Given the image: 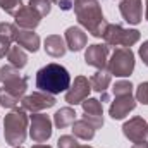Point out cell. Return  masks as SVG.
<instances>
[{
  "mask_svg": "<svg viewBox=\"0 0 148 148\" xmlns=\"http://www.w3.org/2000/svg\"><path fill=\"white\" fill-rule=\"evenodd\" d=\"M31 148H52L50 145H43V143H36V145H33Z\"/></svg>",
  "mask_w": 148,
  "mask_h": 148,
  "instance_id": "d6a6232c",
  "label": "cell"
},
{
  "mask_svg": "<svg viewBox=\"0 0 148 148\" xmlns=\"http://www.w3.org/2000/svg\"><path fill=\"white\" fill-rule=\"evenodd\" d=\"M119 10L122 19L129 24H140L143 19L141 0H119Z\"/></svg>",
  "mask_w": 148,
  "mask_h": 148,
  "instance_id": "5bb4252c",
  "label": "cell"
},
{
  "mask_svg": "<svg viewBox=\"0 0 148 148\" xmlns=\"http://www.w3.org/2000/svg\"><path fill=\"white\" fill-rule=\"evenodd\" d=\"M24 3L21 0H0V9L10 16H16V12L23 7Z\"/></svg>",
  "mask_w": 148,
  "mask_h": 148,
  "instance_id": "83f0119b",
  "label": "cell"
},
{
  "mask_svg": "<svg viewBox=\"0 0 148 148\" xmlns=\"http://www.w3.org/2000/svg\"><path fill=\"white\" fill-rule=\"evenodd\" d=\"M0 81L3 84V88L14 95L16 98L23 100L26 90H28V77L26 76H21L19 74V69L7 64V66H2L0 67Z\"/></svg>",
  "mask_w": 148,
  "mask_h": 148,
  "instance_id": "8992f818",
  "label": "cell"
},
{
  "mask_svg": "<svg viewBox=\"0 0 148 148\" xmlns=\"http://www.w3.org/2000/svg\"><path fill=\"white\" fill-rule=\"evenodd\" d=\"M112 81V74L105 69V71H97L90 77V84H91V90H95L97 93H105L107 88L110 86Z\"/></svg>",
  "mask_w": 148,
  "mask_h": 148,
  "instance_id": "44dd1931",
  "label": "cell"
},
{
  "mask_svg": "<svg viewBox=\"0 0 148 148\" xmlns=\"http://www.w3.org/2000/svg\"><path fill=\"white\" fill-rule=\"evenodd\" d=\"M81 107H83V119L84 121H88L95 129H100L103 126V109H102L100 100L88 97L84 102H81Z\"/></svg>",
  "mask_w": 148,
  "mask_h": 148,
  "instance_id": "7c38bea8",
  "label": "cell"
},
{
  "mask_svg": "<svg viewBox=\"0 0 148 148\" xmlns=\"http://www.w3.org/2000/svg\"><path fill=\"white\" fill-rule=\"evenodd\" d=\"M77 0H57V5L62 9V10H71L74 9V3H76Z\"/></svg>",
  "mask_w": 148,
  "mask_h": 148,
  "instance_id": "4dcf8cb0",
  "label": "cell"
},
{
  "mask_svg": "<svg viewBox=\"0 0 148 148\" xmlns=\"http://www.w3.org/2000/svg\"><path fill=\"white\" fill-rule=\"evenodd\" d=\"M7 60L10 66H14L17 69H23L28 66V55H26L24 48H21V47H10V50L7 53Z\"/></svg>",
  "mask_w": 148,
  "mask_h": 148,
  "instance_id": "7402d4cb",
  "label": "cell"
},
{
  "mask_svg": "<svg viewBox=\"0 0 148 148\" xmlns=\"http://www.w3.org/2000/svg\"><path fill=\"white\" fill-rule=\"evenodd\" d=\"M136 109V98L133 95H122V97H114V102L109 107V115L114 121L124 119L129 112Z\"/></svg>",
  "mask_w": 148,
  "mask_h": 148,
  "instance_id": "4fadbf2b",
  "label": "cell"
},
{
  "mask_svg": "<svg viewBox=\"0 0 148 148\" xmlns=\"http://www.w3.org/2000/svg\"><path fill=\"white\" fill-rule=\"evenodd\" d=\"M19 102H21V100L16 98L14 95H10L3 86L0 88V105H2V107H5V109H16Z\"/></svg>",
  "mask_w": 148,
  "mask_h": 148,
  "instance_id": "cb8c5ba5",
  "label": "cell"
},
{
  "mask_svg": "<svg viewBox=\"0 0 148 148\" xmlns=\"http://www.w3.org/2000/svg\"><path fill=\"white\" fill-rule=\"evenodd\" d=\"M57 145H59V148H93V147H88V145H79L76 136H71V134L60 136Z\"/></svg>",
  "mask_w": 148,
  "mask_h": 148,
  "instance_id": "4316f807",
  "label": "cell"
},
{
  "mask_svg": "<svg viewBox=\"0 0 148 148\" xmlns=\"http://www.w3.org/2000/svg\"><path fill=\"white\" fill-rule=\"evenodd\" d=\"M73 129V136L76 138H79V140H84V141H90V140H93L95 138V127L88 122V121H84V119H79V121H74L73 126H71Z\"/></svg>",
  "mask_w": 148,
  "mask_h": 148,
  "instance_id": "d6986e66",
  "label": "cell"
},
{
  "mask_svg": "<svg viewBox=\"0 0 148 148\" xmlns=\"http://www.w3.org/2000/svg\"><path fill=\"white\" fill-rule=\"evenodd\" d=\"M29 117L24 109H12L3 119V138L10 147H19L28 136Z\"/></svg>",
  "mask_w": 148,
  "mask_h": 148,
  "instance_id": "3957f363",
  "label": "cell"
},
{
  "mask_svg": "<svg viewBox=\"0 0 148 148\" xmlns=\"http://www.w3.org/2000/svg\"><path fill=\"white\" fill-rule=\"evenodd\" d=\"M53 3H57V0H53Z\"/></svg>",
  "mask_w": 148,
  "mask_h": 148,
  "instance_id": "d590c367",
  "label": "cell"
},
{
  "mask_svg": "<svg viewBox=\"0 0 148 148\" xmlns=\"http://www.w3.org/2000/svg\"><path fill=\"white\" fill-rule=\"evenodd\" d=\"M43 48L53 59H60L67 52V45H66L64 38L60 36V35H50V36H47L45 38V47Z\"/></svg>",
  "mask_w": 148,
  "mask_h": 148,
  "instance_id": "ac0fdd59",
  "label": "cell"
},
{
  "mask_svg": "<svg viewBox=\"0 0 148 148\" xmlns=\"http://www.w3.org/2000/svg\"><path fill=\"white\" fill-rule=\"evenodd\" d=\"M16 29H17L16 24L5 23V21L0 23V38L5 40V41H9V43H12L14 41V35H16Z\"/></svg>",
  "mask_w": 148,
  "mask_h": 148,
  "instance_id": "484cf974",
  "label": "cell"
},
{
  "mask_svg": "<svg viewBox=\"0 0 148 148\" xmlns=\"http://www.w3.org/2000/svg\"><path fill=\"white\" fill-rule=\"evenodd\" d=\"M14 41L17 43V47H21V48L35 53L40 48V41L41 40H40V36L33 29H21V28H17L16 35H14Z\"/></svg>",
  "mask_w": 148,
  "mask_h": 148,
  "instance_id": "2e32d148",
  "label": "cell"
},
{
  "mask_svg": "<svg viewBox=\"0 0 148 148\" xmlns=\"http://www.w3.org/2000/svg\"><path fill=\"white\" fill-rule=\"evenodd\" d=\"M107 71L115 77H127L134 71V53L127 47H119L112 52Z\"/></svg>",
  "mask_w": 148,
  "mask_h": 148,
  "instance_id": "277c9868",
  "label": "cell"
},
{
  "mask_svg": "<svg viewBox=\"0 0 148 148\" xmlns=\"http://www.w3.org/2000/svg\"><path fill=\"white\" fill-rule=\"evenodd\" d=\"M136 102H140L143 105H148V81L138 84V88H136Z\"/></svg>",
  "mask_w": 148,
  "mask_h": 148,
  "instance_id": "f1b7e54d",
  "label": "cell"
},
{
  "mask_svg": "<svg viewBox=\"0 0 148 148\" xmlns=\"http://www.w3.org/2000/svg\"><path fill=\"white\" fill-rule=\"evenodd\" d=\"M88 43L86 33L79 26H71L66 29V45L71 52H81Z\"/></svg>",
  "mask_w": 148,
  "mask_h": 148,
  "instance_id": "e0dca14e",
  "label": "cell"
},
{
  "mask_svg": "<svg viewBox=\"0 0 148 148\" xmlns=\"http://www.w3.org/2000/svg\"><path fill=\"white\" fill-rule=\"evenodd\" d=\"M71 86V74L60 64H47L36 73V88L40 91L59 95L62 91H67Z\"/></svg>",
  "mask_w": 148,
  "mask_h": 148,
  "instance_id": "7a4b0ae2",
  "label": "cell"
},
{
  "mask_svg": "<svg viewBox=\"0 0 148 148\" xmlns=\"http://www.w3.org/2000/svg\"><path fill=\"white\" fill-rule=\"evenodd\" d=\"M74 14L77 23L95 38H103V33L109 26L103 17L102 5L98 0H77L74 3Z\"/></svg>",
  "mask_w": 148,
  "mask_h": 148,
  "instance_id": "6da1fadb",
  "label": "cell"
},
{
  "mask_svg": "<svg viewBox=\"0 0 148 148\" xmlns=\"http://www.w3.org/2000/svg\"><path fill=\"white\" fill-rule=\"evenodd\" d=\"M14 19H16V26L21 28V29H35L41 23V16L29 5H23L16 12Z\"/></svg>",
  "mask_w": 148,
  "mask_h": 148,
  "instance_id": "9a60e30c",
  "label": "cell"
},
{
  "mask_svg": "<svg viewBox=\"0 0 148 148\" xmlns=\"http://www.w3.org/2000/svg\"><path fill=\"white\" fill-rule=\"evenodd\" d=\"M90 91H91L90 79L84 77V76H76L74 83L69 86V90L66 91V102L69 105H77V103L84 102L90 97Z\"/></svg>",
  "mask_w": 148,
  "mask_h": 148,
  "instance_id": "30bf717a",
  "label": "cell"
},
{
  "mask_svg": "<svg viewBox=\"0 0 148 148\" xmlns=\"http://www.w3.org/2000/svg\"><path fill=\"white\" fill-rule=\"evenodd\" d=\"M133 84L131 81H117L112 86V93L114 97H122V95H133Z\"/></svg>",
  "mask_w": 148,
  "mask_h": 148,
  "instance_id": "d4e9b609",
  "label": "cell"
},
{
  "mask_svg": "<svg viewBox=\"0 0 148 148\" xmlns=\"http://www.w3.org/2000/svg\"><path fill=\"white\" fill-rule=\"evenodd\" d=\"M55 97L50 95V93H45V91H35L31 95H26L23 97L21 100V109H24L26 112H40L43 109H50L55 105Z\"/></svg>",
  "mask_w": 148,
  "mask_h": 148,
  "instance_id": "ba28073f",
  "label": "cell"
},
{
  "mask_svg": "<svg viewBox=\"0 0 148 148\" xmlns=\"http://www.w3.org/2000/svg\"><path fill=\"white\" fill-rule=\"evenodd\" d=\"M140 38H141V33L138 29H129V28H124L121 24H110V23L103 33L105 45H109V47H127V48H131L134 43L140 41Z\"/></svg>",
  "mask_w": 148,
  "mask_h": 148,
  "instance_id": "5b68a950",
  "label": "cell"
},
{
  "mask_svg": "<svg viewBox=\"0 0 148 148\" xmlns=\"http://www.w3.org/2000/svg\"><path fill=\"white\" fill-rule=\"evenodd\" d=\"M140 57H141L143 64L148 67V40L147 41H143V45L140 47Z\"/></svg>",
  "mask_w": 148,
  "mask_h": 148,
  "instance_id": "f546056e",
  "label": "cell"
},
{
  "mask_svg": "<svg viewBox=\"0 0 148 148\" xmlns=\"http://www.w3.org/2000/svg\"><path fill=\"white\" fill-rule=\"evenodd\" d=\"M109 52L110 47L109 45H102V43H93L86 48L84 52V62L98 71H105L107 64H109Z\"/></svg>",
  "mask_w": 148,
  "mask_h": 148,
  "instance_id": "9c48e42d",
  "label": "cell"
},
{
  "mask_svg": "<svg viewBox=\"0 0 148 148\" xmlns=\"http://www.w3.org/2000/svg\"><path fill=\"white\" fill-rule=\"evenodd\" d=\"M133 148H148V143L147 141H140V143H134Z\"/></svg>",
  "mask_w": 148,
  "mask_h": 148,
  "instance_id": "1f68e13d",
  "label": "cell"
},
{
  "mask_svg": "<svg viewBox=\"0 0 148 148\" xmlns=\"http://www.w3.org/2000/svg\"><path fill=\"white\" fill-rule=\"evenodd\" d=\"M122 133H124V136H126L131 143L145 141V138L148 136V122L143 117H140V115L131 117L129 121L124 122Z\"/></svg>",
  "mask_w": 148,
  "mask_h": 148,
  "instance_id": "8fae6325",
  "label": "cell"
},
{
  "mask_svg": "<svg viewBox=\"0 0 148 148\" xmlns=\"http://www.w3.org/2000/svg\"><path fill=\"white\" fill-rule=\"evenodd\" d=\"M145 17H147V21H148V0H147V9H145Z\"/></svg>",
  "mask_w": 148,
  "mask_h": 148,
  "instance_id": "836d02e7",
  "label": "cell"
},
{
  "mask_svg": "<svg viewBox=\"0 0 148 148\" xmlns=\"http://www.w3.org/2000/svg\"><path fill=\"white\" fill-rule=\"evenodd\" d=\"M76 110L71 107H62L60 110H57L53 114V124L59 129H66L69 126H73V122L76 121Z\"/></svg>",
  "mask_w": 148,
  "mask_h": 148,
  "instance_id": "ffe728a7",
  "label": "cell"
},
{
  "mask_svg": "<svg viewBox=\"0 0 148 148\" xmlns=\"http://www.w3.org/2000/svg\"><path fill=\"white\" fill-rule=\"evenodd\" d=\"M14 148H24V147H23V145H19V147H14Z\"/></svg>",
  "mask_w": 148,
  "mask_h": 148,
  "instance_id": "e575fe53",
  "label": "cell"
},
{
  "mask_svg": "<svg viewBox=\"0 0 148 148\" xmlns=\"http://www.w3.org/2000/svg\"><path fill=\"white\" fill-rule=\"evenodd\" d=\"M29 136L35 143H45L52 136V121L48 115L35 112L29 117Z\"/></svg>",
  "mask_w": 148,
  "mask_h": 148,
  "instance_id": "52a82bcc",
  "label": "cell"
},
{
  "mask_svg": "<svg viewBox=\"0 0 148 148\" xmlns=\"http://www.w3.org/2000/svg\"><path fill=\"white\" fill-rule=\"evenodd\" d=\"M52 3H53V0H29V3H28V5H29V7H33L38 14L41 16V17H45V16H48V14H50Z\"/></svg>",
  "mask_w": 148,
  "mask_h": 148,
  "instance_id": "603a6c76",
  "label": "cell"
}]
</instances>
